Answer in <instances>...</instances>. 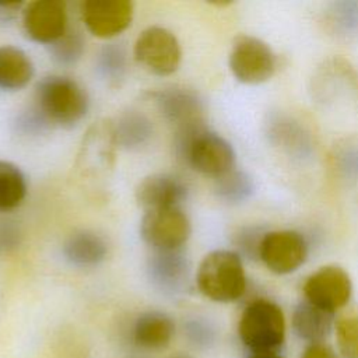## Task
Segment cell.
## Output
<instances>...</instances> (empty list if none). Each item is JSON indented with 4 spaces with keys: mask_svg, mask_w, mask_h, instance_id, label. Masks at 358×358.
<instances>
[{
    "mask_svg": "<svg viewBox=\"0 0 358 358\" xmlns=\"http://www.w3.org/2000/svg\"><path fill=\"white\" fill-rule=\"evenodd\" d=\"M199 291L215 302H234L246 289V274L241 256L234 250L217 249L207 253L196 273Z\"/></svg>",
    "mask_w": 358,
    "mask_h": 358,
    "instance_id": "obj_1",
    "label": "cell"
},
{
    "mask_svg": "<svg viewBox=\"0 0 358 358\" xmlns=\"http://www.w3.org/2000/svg\"><path fill=\"white\" fill-rule=\"evenodd\" d=\"M238 333L253 354H275L285 340L282 309L268 299L250 302L241 315Z\"/></svg>",
    "mask_w": 358,
    "mask_h": 358,
    "instance_id": "obj_2",
    "label": "cell"
},
{
    "mask_svg": "<svg viewBox=\"0 0 358 358\" xmlns=\"http://www.w3.org/2000/svg\"><path fill=\"white\" fill-rule=\"evenodd\" d=\"M36 102L41 116L62 126L80 122L88 110V95L73 78L50 76L36 87Z\"/></svg>",
    "mask_w": 358,
    "mask_h": 358,
    "instance_id": "obj_3",
    "label": "cell"
},
{
    "mask_svg": "<svg viewBox=\"0 0 358 358\" xmlns=\"http://www.w3.org/2000/svg\"><path fill=\"white\" fill-rule=\"evenodd\" d=\"M178 137V147L194 171L217 179L234 171L235 151L220 134L201 127L179 133Z\"/></svg>",
    "mask_w": 358,
    "mask_h": 358,
    "instance_id": "obj_4",
    "label": "cell"
},
{
    "mask_svg": "<svg viewBox=\"0 0 358 358\" xmlns=\"http://www.w3.org/2000/svg\"><path fill=\"white\" fill-rule=\"evenodd\" d=\"M134 59L155 76L173 74L182 60V49L178 38L169 29L152 25L145 28L136 39Z\"/></svg>",
    "mask_w": 358,
    "mask_h": 358,
    "instance_id": "obj_5",
    "label": "cell"
},
{
    "mask_svg": "<svg viewBox=\"0 0 358 358\" xmlns=\"http://www.w3.org/2000/svg\"><path fill=\"white\" fill-rule=\"evenodd\" d=\"M229 70L243 84H262L275 71L277 60L271 48L262 39L250 35L235 38L229 52Z\"/></svg>",
    "mask_w": 358,
    "mask_h": 358,
    "instance_id": "obj_6",
    "label": "cell"
},
{
    "mask_svg": "<svg viewBox=\"0 0 358 358\" xmlns=\"http://www.w3.org/2000/svg\"><path fill=\"white\" fill-rule=\"evenodd\" d=\"M140 234L152 250H179L190 238L192 224L180 207L151 210L141 218Z\"/></svg>",
    "mask_w": 358,
    "mask_h": 358,
    "instance_id": "obj_7",
    "label": "cell"
},
{
    "mask_svg": "<svg viewBox=\"0 0 358 358\" xmlns=\"http://www.w3.org/2000/svg\"><path fill=\"white\" fill-rule=\"evenodd\" d=\"M308 245L303 236L291 229L270 231L263 235L259 257L275 274H289L306 260Z\"/></svg>",
    "mask_w": 358,
    "mask_h": 358,
    "instance_id": "obj_8",
    "label": "cell"
},
{
    "mask_svg": "<svg viewBox=\"0 0 358 358\" xmlns=\"http://www.w3.org/2000/svg\"><path fill=\"white\" fill-rule=\"evenodd\" d=\"M352 282L348 273L340 266H323L310 274L303 284L305 301L336 313L351 298Z\"/></svg>",
    "mask_w": 358,
    "mask_h": 358,
    "instance_id": "obj_9",
    "label": "cell"
},
{
    "mask_svg": "<svg viewBox=\"0 0 358 358\" xmlns=\"http://www.w3.org/2000/svg\"><path fill=\"white\" fill-rule=\"evenodd\" d=\"M80 13L87 29L96 38H115L131 24L134 6L130 0H85Z\"/></svg>",
    "mask_w": 358,
    "mask_h": 358,
    "instance_id": "obj_10",
    "label": "cell"
},
{
    "mask_svg": "<svg viewBox=\"0 0 358 358\" xmlns=\"http://www.w3.org/2000/svg\"><path fill=\"white\" fill-rule=\"evenodd\" d=\"M25 34L35 42L55 43L67 28V8L62 0H35L22 11Z\"/></svg>",
    "mask_w": 358,
    "mask_h": 358,
    "instance_id": "obj_11",
    "label": "cell"
},
{
    "mask_svg": "<svg viewBox=\"0 0 358 358\" xmlns=\"http://www.w3.org/2000/svg\"><path fill=\"white\" fill-rule=\"evenodd\" d=\"M185 183L171 173H152L140 180L136 187V201L144 211L179 207L186 199Z\"/></svg>",
    "mask_w": 358,
    "mask_h": 358,
    "instance_id": "obj_12",
    "label": "cell"
},
{
    "mask_svg": "<svg viewBox=\"0 0 358 358\" xmlns=\"http://www.w3.org/2000/svg\"><path fill=\"white\" fill-rule=\"evenodd\" d=\"M158 106L164 116L179 126V133L201 127V103L185 90H166L158 94Z\"/></svg>",
    "mask_w": 358,
    "mask_h": 358,
    "instance_id": "obj_13",
    "label": "cell"
},
{
    "mask_svg": "<svg viewBox=\"0 0 358 358\" xmlns=\"http://www.w3.org/2000/svg\"><path fill=\"white\" fill-rule=\"evenodd\" d=\"M175 334L173 319L159 310L140 315L133 327L134 343L145 350L165 348Z\"/></svg>",
    "mask_w": 358,
    "mask_h": 358,
    "instance_id": "obj_14",
    "label": "cell"
},
{
    "mask_svg": "<svg viewBox=\"0 0 358 358\" xmlns=\"http://www.w3.org/2000/svg\"><path fill=\"white\" fill-rule=\"evenodd\" d=\"M334 324V313L323 310L308 301L301 302L292 315L295 334L310 343H323Z\"/></svg>",
    "mask_w": 358,
    "mask_h": 358,
    "instance_id": "obj_15",
    "label": "cell"
},
{
    "mask_svg": "<svg viewBox=\"0 0 358 358\" xmlns=\"http://www.w3.org/2000/svg\"><path fill=\"white\" fill-rule=\"evenodd\" d=\"M63 253L74 266L91 267L105 259L108 246L101 235L94 231L81 229L67 238L63 245Z\"/></svg>",
    "mask_w": 358,
    "mask_h": 358,
    "instance_id": "obj_16",
    "label": "cell"
},
{
    "mask_svg": "<svg viewBox=\"0 0 358 358\" xmlns=\"http://www.w3.org/2000/svg\"><path fill=\"white\" fill-rule=\"evenodd\" d=\"M35 73L31 57L20 48H0V88L17 91L29 84Z\"/></svg>",
    "mask_w": 358,
    "mask_h": 358,
    "instance_id": "obj_17",
    "label": "cell"
},
{
    "mask_svg": "<svg viewBox=\"0 0 358 358\" xmlns=\"http://www.w3.org/2000/svg\"><path fill=\"white\" fill-rule=\"evenodd\" d=\"M152 281L164 288L179 287L187 274V260L179 250H154L148 260Z\"/></svg>",
    "mask_w": 358,
    "mask_h": 358,
    "instance_id": "obj_18",
    "label": "cell"
},
{
    "mask_svg": "<svg viewBox=\"0 0 358 358\" xmlns=\"http://www.w3.org/2000/svg\"><path fill=\"white\" fill-rule=\"evenodd\" d=\"M27 196V179L22 171L10 161L0 159V211L18 207Z\"/></svg>",
    "mask_w": 358,
    "mask_h": 358,
    "instance_id": "obj_19",
    "label": "cell"
},
{
    "mask_svg": "<svg viewBox=\"0 0 358 358\" xmlns=\"http://www.w3.org/2000/svg\"><path fill=\"white\" fill-rule=\"evenodd\" d=\"M217 192L224 200L241 201L248 199L253 192V183L243 172L231 171L229 173L218 178Z\"/></svg>",
    "mask_w": 358,
    "mask_h": 358,
    "instance_id": "obj_20",
    "label": "cell"
},
{
    "mask_svg": "<svg viewBox=\"0 0 358 358\" xmlns=\"http://www.w3.org/2000/svg\"><path fill=\"white\" fill-rule=\"evenodd\" d=\"M334 327L340 355L343 358H358V316L341 317Z\"/></svg>",
    "mask_w": 358,
    "mask_h": 358,
    "instance_id": "obj_21",
    "label": "cell"
},
{
    "mask_svg": "<svg viewBox=\"0 0 358 358\" xmlns=\"http://www.w3.org/2000/svg\"><path fill=\"white\" fill-rule=\"evenodd\" d=\"M150 136V123L141 115H126L117 123L116 137L126 145L141 144Z\"/></svg>",
    "mask_w": 358,
    "mask_h": 358,
    "instance_id": "obj_22",
    "label": "cell"
},
{
    "mask_svg": "<svg viewBox=\"0 0 358 358\" xmlns=\"http://www.w3.org/2000/svg\"><path fill=\"white\" fill-rule=\"evenodd\" d=\"M84 52V41L78 34H64L59 41L52 43L53 57L63 64L76 63Z\"/></svg>",
    "mask_w": 358,
    "mask_h": 358,
    "instance_id": "obj_23",
    "label": "cell"
},
{
    "mask_svg": "<svg viewBox=\"0 0 358 358\" xmlns=\"http://www.w3.org/2000/svg\"><path fill=\"white\" fill-rule=\"evenodd\" d=\"M99 60H101L99 67L106 76L119 77L122 70L124 69V53L120 48H115V46L105 48L101 53Z\"/></svg>",
    "mask_w": 358,
    "mask_h": 358,
    "instance_id": "obj_24",
    "label": "cell"
},
{
    "mask_svg": "<svg viewBox=\"0 0 358 358\" xmlns=\"http://www.w3.org/2000/svg\"><path fill=\"white\" fill-rule=\"evenodd\" d=\"M302 358H340V355L334 351L331 345L323 341V343H310L305 348Z\"/></svg>",
    "mask_w": 358,
    "mask_h": 358,
    "instance_id": "obj_25",
    "label": "cell"
},
{
    "mask_svg": "<svg viewBox=\"0 0 358 358\" xmlns=\"http://www.w3.org/2000/svg\"><path fill=\"white\" fill-rule=\"evenodd\" d=\"M250 358H282L277 354H253Z\"/></svg>",
    "mask_w": 358,
    "mask_h": 358,
    "instance_id": "obj_26",
    "label": "cell"
},
{
    "mask_svg": "<svg viewBox=\"0 0 358 358\" xmlns=\"http://www.w3.org/2000/svg\"><path fill=\"white\" fill-rule=\"evenodd\" d=\"M169 358H190L189 355H183V354H178V355H172Z\"/></svg>",
    "mask_w": 358,
    "mask_h": 358,
    "instance_id": "obj_27",
    "label": "cell"
}]
</instances>
